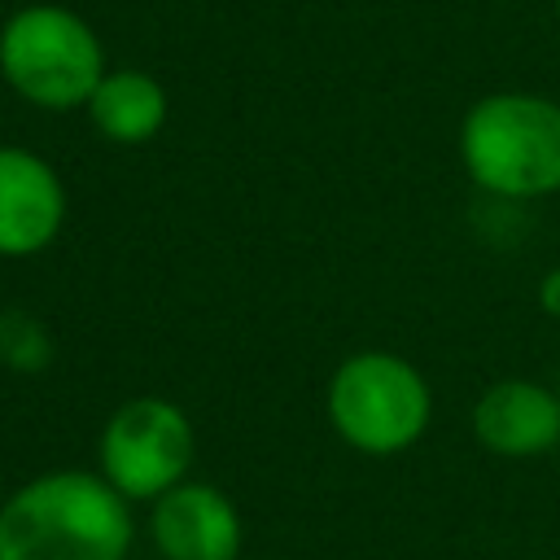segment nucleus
Listing matches in <instances>:
<instances>
[{"instance_id": "obj_1", "label": "nucleus", "mask_w": 560, "mask_h": 560, "mask_svg": "<svg viewBox=\"0 0 560 560\" xmlns=\"http://www.w3.org/2000/svg\"><path fill=\"white\" fill-rule=\"evenodd\" d=\"M131 503L88 468H52L0 503V560H127Z\"/></svg>"}, {"instance_id": "obj_2", "label": "nucleus", "mask_w": 560, "mask_h": 560, "mask_svg": "<svg viewBox=\"0 0 560 560\" xmlns=\"http://www.w3.org/2000/svg\"><path fill=\"white\" fill-rule=\"evenodd\" d=\"M468 179L503 201L560 192V101L534 92H490L459 122Z\"/></svg>"}, {"instance_id": "obj_3", "label": "nucleus", "mask_w": 560, "mask_h": 560, "mask_svg": "<svg viewBox=\"0 0 560 560\" xmlns=\"http://www.w3.org/2000/svg\"><path fill=\"white\" fill-rule=\"evenodd\" d=\"M332 433L372 459L411 451L433 420V389L424 372L394 350H354L328 376Z\"/></svg>"}, {"instance_id": "obj_4", "label": "nucleus", "mask_w": 560, "mask_h": 560, "mask_svg": "<svg viewBox=\"0 0 560 560\" xmlns=\"http://www.w3.org/2000/svg\"><path fill=\"white\" fill-rule=\"evenodd\" d=\"M105 74V48L66 4H22L0 26V79L35 109H79Z\"/></svg>"}, {"instance_id": "obj_5", "label": "nucleus", "mask_w": 560, "mask_h": 560, "mask_svg": "<svg viewBox=\"0 0 560 560\" xmlns=\"http://www.w3.org/2000/svg\"><path fill=\"white\" fill-rule=\"evenodd\" d=\"M101 477L127 499V503H153L192 472L197 433L179 402L140 394L109 411L101 424Z\"/></svg>"}, {"instance_id": "obj_6", "label": "nucleus", "mask_w": 560, "mask_h": 560, "mask_svg": "<svg viewBox=\"0 0 560 560\" xmlns=\"http://www.w3.org/2000/svg\"><path fill=\"white\" fill-rule=\"evenodd\" d=\"M66 184L48 158L0 144V258L44 254L66 223Z\"/></svg>"}, {"instance_id": "obj_7", "label": "nucleus", "mask_w": 560, "mask_h": 560, "mask_svg": "<svg viewBox=\"0 0 560 560\" xmlns=\"http://www.w3.org/2000/svg\"><path fill=\"white\" fill-rule=\"evenodd\" d=\"M149 538L162 560H236L245 525L236 503L210 481H179L149 512Z\"/></svg>"}, {"instance_id": "obj_8", "label": "nucleus", "mask_w": 560, "mask_h": 560, "mask_svg": "<svg viewBox=\"0 0 560 560\" xmlns=\"http://www.w3.org/2000/svg\"><path fill=\"white\" fill-rule=\"evenodd\" d=\"M472 438L503 459H534L560 442V394L529 376H503L472 402Z\"/></svg>"}, {"instance_id": "obj_9", "label": "nucleus", "mask_w": 560, "mask_h": 560, "mask_svg": "<svg viewBox=\"0 0 560 560\" xmlns=\"http://www.w3.org/2000/svg\"><path fill=\"white\" fill-rule=\"evenodd\" d=\"M88 118L109 144H144L162 131L166 122V88L136 66L105 70L96 92L88 96Z\"/></svg>"}, {"instance_id": "obj_10", "label": "nucleus", "mask_w": 560, "mask_h": 560, "mask_svg": "<svg viewBox=\"0 0 560 560\" xmlns=\"http://www.w3.org/2000/svg\"><path fill=\"white\" fill-rule=\"evenodd\" d=\"M52 354H57L52 350V332H48V324L39 315L18 311V306L0 311V363L9 372H22V376L44 372L52 363Z\"/></svg>"}, {"instance_id": "obj_11", "label": "nucleus", "mask_w": 560, "mask_h": 560, "mask_svg": "<svg viewBox=\"0 0 560 560\" xmlns=\"http://www.w3.org/2000/svg\"><path fill=\"white\" fill-rule=\"evenodd\" d=\"M538 306H542L551 319H560V267H551V271L538 280Z\"/></svg>"}, {"instance_id": "obj_12", "label": "nucleus", "mask_w": 560, "mask_h": 560, "mask_svg": "<svg viewBox=\"0 0 560 560\" xmlns=\"http://www.w3.org/2000/svg\"><path fill=\"white\" fill-rule=\"evenodd\" d=\"M4 494H9V490H4V472H0V503H4Z\"/></svg>"}, {"instance_id": "obj_13", "label": "nucleus", "mask_w": 560, "mask_h": 560, "mask_svg": "<svg viewBox=\"0 0 560 560\" xmlns=\"http://www.w3.org/2000/svg\"><path fill=\"white\" fill-rule=\"evenodd\" d=\"M556 18H560V0H556Z\"/></svg>"}, {"instance_id": "obj_14", "label": "nucleus", "mask_w": 560, "mask_h": 560, "mask_svg": "<svg viewBox=\"0 0 560 560\" xmlns=\"http://www.w3.org/2000/svg\"><path fill=\"white\" fill-rule=\"evenodd\" d=\"M556 394H560V389H556Z\"/></svg>"}]
</instances>
